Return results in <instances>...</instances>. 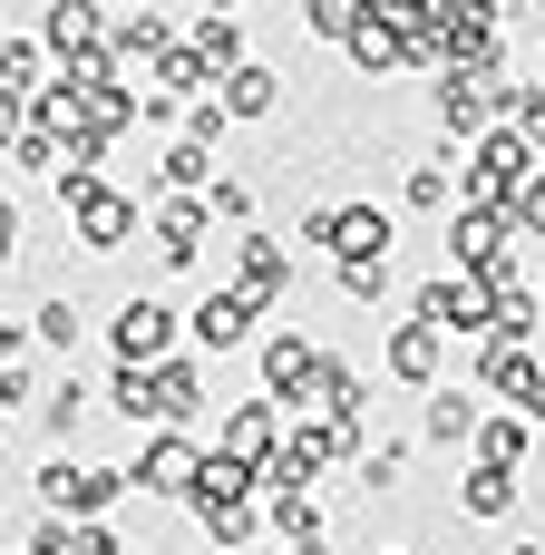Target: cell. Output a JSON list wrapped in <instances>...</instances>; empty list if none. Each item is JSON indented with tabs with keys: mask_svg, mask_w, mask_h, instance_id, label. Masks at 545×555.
<instances>
[{
	"mask_svg": "<svg viewBox=\"0 0 545 555\" xmlns=\"http://www.w3.org/2000/svg\"><path fill=\"white\" fill-rule=\"evenodd\" d=\"M410 322H429L439 341H488V283L478 273H429L410 293Z\"/></svg>",
	"mask_w": 545,
	"mask_h": 555,
	"instance_id": "obj_4",
	"label": "cell"
},
{
	"mask_svg": "<svg viewBox=\"0 0 545 555\" xmlns=\"http://www.w3.org/2000/svg\"><path fill=\"white\" fill-rule=\"evenodd\" d=\"M0 88H10V98L39 88V39H0Z\"/></svg>",
	"mask_w": 545,
	"mask_h": 555,
	"instance_id": "obj_40",
	"label": "cell"
},
{
	"mask_svg": "<svg viewBox=\"0 0 545 555\" xmlns=\"http://www.w3.org/2000/svg\"><path fill=\"white\" fill-rule=\"evenodd\" d=\"M254 361H263V400H273V410H302L312 380H322V341H312V332H263Z\"/></svg>",
	"mask_w": 545,
	"mask_h": 555,
	"instance_id": "obj_10",
	"label": "cell"
},
{
	"mask_svg": "<svg viewBox=\"0 0 545 555\" xmlns=\"http://www.w3.org/2000/svg\"><path fill=\"white\" fill-rule=\"evenodd\" d=\"M68 224H78V254H127L137 234H146V205L137 195H117V185H88V195H68Z\"/></svg>",
	"mask_w": 545,
	"mask_h": 555,
	"instance_id": "obj_7",
	"label": "cell"
},
{
	"mask_svg": "<svg viewBox=\"0 0 545 555\" xmlns=\"http://www.w3.org/2000/svg\"><path fill=\"white\" fill-rule=\"evenodd\" d=\"M439 361H449V341H439L429 322H400L390 351H380V371H390L400 390H439Z\"/></svg>",
	"mask_w": 545,
	"mask_h": 555,
	"instance_id": "obj_18",
	"label": "cell"
},
{
	"mask_svg": "<svg viewBox=\"0 0 545 555\" xmlns=\"http://www.w3.org/2000/svg\"><path fill=\"white\" fill-rule=\"evenodd\" d=\"M449 166H458V146H439L429 166H410V176H400V205H410V215H449V205H458V176H449Z\"/></svg>",
	"mask_w": 545,
	"mask_h": 555,
	"instance_id": "obj_24",
	"label": "cell"
},
{
	"mask_svg": "<svg viewBox=\"0 0 545 555\" xmlns=\"http://www.w3.org/2000/svg\"><path fill=\"white\" fill-rule=\"evenodd\" d=\"M10 263H20V205L0 195V273H10Z\"/></svg>",
	"mask_w": 545,
	"mask_h": 555,
	"instance_id": "obj_44",
	"label": "cell"
},
{
	"mask_svg": "<svg viewBox=\"0 0 545 555\" xmlns=\"http://www.w3.org/2000/svg\"><path fill=\"white\" fill-rule=\"evenodd\" d=\"M205 420V351L146 361V429H195Z\"/></svg>",
	"mask_w": 545,
	"mask_h": 555,
	"instance_id": "obj_8",
	"label": "cell"
},
{
	"mask_svg": "<svg viewBox=\"0 0 545 555\" xmlns=\"http://www.w3.org/2000/svg\"><path fill=\"white\" fill-rule=\"evenodd\" d=\"M185 332H195V351H244V341H263V302L234 293V283H215V293L185 312Z\"/></svg>",
	"mask_w": 545,
	"mask_h": 555,
	"instance_id": "obj_13",
	"label": "cell"
},
{
	"mask_svg": "<svg viewBox=\"0 0 545 555\" xmlns=\"http://www.w3.org/2000/svg\"><path fill=\"white\" fill-rule=\"evenodd\" d=\"M195 468H205V449H195V429H156L117 478H127V498H166V507H185V488H195Z\"/></svg>",
	"mask_w": 545,
	"mask_h": 555,
	"instance_id": "obj_5",
	"label": "cell"
},
{
	"mask_svg": "<svg viewBox=\"0 0 545 555\" xmlns=\"http://www.w3.org/2000/svg\"><path fill=\"white\" fill-rule=\"evenodd\" d=\"M273 449H283V410H273L263 390H254V400H234V410H224V449H215V459H234V468H254V478H263V468H273Z\"/></svg>",
	"mask_w": 545,
	"mask_h": 555,
	"instance_id": "obj_14",
	"label": "cell"
},
{
	"mask_svg": "<svg viewBox=\"0 0 545 555\" xmlns=\"http://www.w3.org/2000/svg\"><path fill=\"white\" fill-rule=\"evenodd\" d=\"M166 39H176L166 10H107V39H98V49H107V59H156Z\"/></svg>",
	"mask_w": 545,
	"mask_h": 555,
	"instance_id": "obj_23",
	"label": "cell"
},
{
	"mask_svg": "<svg viewBox=\"0 0 545 555\" xmlns=\"http://www.w3.org/2000/svg\"><path fill=\"white\" fill-rule=\"evenodd\" d=\"M215 107H224L234 127H263V117L283 107V78H273L263 59H244V68H224V78H215Z\"/></svg>",
	"mask_w": 545,
	"mask_h": 555,
	"instance_id": "obj_17",
	"label": "cell"
},
{
	"mask_svg": "<svg viewBox=\"0 0 545 555\" xmlns=\"http://www.w3.org/2000/svg\"><path fill=\"white\" fill-rule=\"evenodd\" d=\"M68 555H127V546H117L107 517H88V527H68Z\"/></svg>",
	"mask_w": 545,
	"mask_h": 555,
	"instance_id": "obj_42",
	"label": "cell"
},
{
	"mask_svg": "<svg viewBox=\"0 0 545 555\" xmlns=\"http://www.w3.org/2000/svg\"><path fill=\"white\" fill-rule=\"evenodd\" d=\"M20 555H68V517H39V527L20 537Z\"/></svg>",
	"mask_w": 545,
	"mask_h": 555,
	"instance_id": "obj_43",
	"label": "cell"
},
{
	"mask_svg": "<svg viewBox=\"0 0 545 555\" xmlns=\"http://www.w3.org/2000/svg\"><path fill=\"white\" fill-rule=\"evenodd\" d=\"M536 332H545L536 283H527V273H497V283H488V341H536Z\"/></svg>",
	"mask_w": 545,
	"mask_h": 555,
	"instance_id": "obj_19",
	"label": "cell"
},
{
	"mask_svg": "<svg viewBox=\"0 0 545 555\" xmlns=\"http://www.w3.org/2000/svg\"><path fill=\"white\" fill-rule=\"evenodd\" d=\"M156 185H166V195H205V185H215V156H205V146H185V137H176V146H166V156H156Z\"/></svg>",
	"mask_w": 545,
	"mask_h": 555,
	"instance_id": "obj_32",
	"label": "cell"
},
{
	"mask_svg": "<svg viewBox=\"0 0 545 555\" xmlns=\"http://www.w3.org/2000/svg\"><path fill=\"white\" fill-rule=\"evenodd\" d=\"M195 10H244V0H195Z\"/></svg>",
	"mask_w": 545,
	"mask_h": 555,
	"instance_id": "obj_46",
	"label": "cell"
},
{
	"mask_svg": "<svg viewBox=\"0 0 545 555\" xmlns=\"http://www.w3.org/2000/svg\"><path fill=\"white\" fill-rule=\"evenodd\" d=\"M39 166L59 176V137H39V127H20V137H10V176H39Z\"/></svg>",
	"mask_w": 545,
	"mask_h": 555,
	"instance_id": "obj_41",
	"label": "cell"
},
{
	"mask_svg": "<svg viewBox=\"0 0 545 555\" xmlns=\"http://www.w3.org/2000/svg\"><path fill=\"white\" fill-rule=\"evenodd\" d=\"M205 215L244 234V224H254V185H244V176H215V185H205Z\"/></svg>",
	"mask_w": 545,
	"mask_h": 555,
	"instance_id": "obj_38",
	"label": "cell"
},
{
	"mask_svg": "<svg viewBox=\"0 0 545 555\" xmlns=\"http://www.w3.org/2000/svg\"><path fill=\"white\" fill-rule=\"evenodd\" d=\"M205 234H215L205 195H156V215H146V244H156V263H166V273H195V263H205Z\"/></svg>",
	"mask_w": 545,
	"mask_h": 555,
	"instance_id": "obj_11",
	"label": "cell"
},
{
	"mask_svg": "<svg viewBox=\"0 0 545 555\" xmlns=\"http://www.w3.org/2000/svg\"><path fill=\"white\" fill-rule=\"evenodd\" d=\"M341 49H351V68H371V78H390V68H429V49H419V39H410L390 10H371V20H361Z\"/></svg>",
	"mask_w": 545,
	"mask_h": 555,
	"instance_id": "obj_15",
	"label": "cell"
},
{
	"mask_svg": "<svg viewBox=\"0 0 545 555\" xmlns=\"http://www.w3.org/2000/svg\"><path fill=\"white\" fill-rule=\"evenodd\" d=\"M88 410H98V400H88V380H78V371H59V380L39 390V429H49V439H68V449H78Z\"/></svg>",
	"mask_w": 545,
	"mask_h": 555,
	"instance_id": "obj_25",
	"label": "cell"
},
{
	"mask_svg": "<svg viewBox=\"0 0 545 555\" xmlns=\"http://www.w3.org/2000/svg\"><path fill=\"white\" fill-rule=\"evenodd\" d=\"M380 555H410V546H380Z\"/></svg>",
	"mask_w": 545,
	"mask_h": 555,
	"instance_id": "obj_51",
	"label": "cell"
},
{
	"mask_svg": "<svg viewBox=\"0 0 545 555\" xmlns=\"http://www.w3.org/2000/svg\"><path fill=\"white\" fill-rule=\"evenodd\" d=\"M185 49H195V68H205V78H224V68H244V59H254V49H244V20H234V10H195Z\"/></svg>",
	"mask_w": 545,
	"mask_h": 555,
	"instance_id": "obj_21",
	"label": "cell"
},
{
	"mask_svg": "<svg viewBox=\"0 0 545 555\" xmlns=\"http://www.w3.org/2000/svg\"><path fill=\"white\" fill-rule=\"evenodd\" d=\"M176 322H185L176 302H156V293H127V302H117V322H107V351L146 371V361H166V351H176Z\"/></svg>",
	"mask_w": 545,
	"mask_h": 555,
	"instance_id": "obj_12",
	"label": "cell"
},
{
	"mask_svg": "<svg viewBox=\"0 0 545 555\" xmlns=\"http://www.w3.org/2000/svg\"><path fill=\"white\" fill-rule=\"evenodd\" d=\"M39 498H49V517H68V527H88V517H107V507L127 498V478L68 449V459H49V468H39Z\"/></svg>",
	"mask_w": 545,
	"mask_h": 555,
	"instance_id": "obj_6",
	"label": "cell"
},
{
	"mask_svg": "<svg viewBox=\"0 0 545 555\" xmlns=\"http://www.w3.org/2000/svg\"><path fill=\"white\" fill-rule=\"evenodd\" d=\"M507 224H517V244H536V254H545V166L507 195Z\"/></svg>",
	"mask_w": 545,
	"mask_h": 555,
	"instance_id": "obj_36",
	"label": "cell"
},
{
	"mask_svg": "<svg viewBox=\"0 0 545 555\" xmlns=\"http://www.w3.org/2000/svg\"><path fill=\"white\" fill-rule=\"evenodd\" d=\"M156 88H166V98H176V107H185V98H205V88H215V78H205V68H195V49H185V39H166V49H156Z\"/></svg>",
	"mask_w": 545,
	"mask_h": 555,
	"instance_id": "obj_33",
	"label": "cell"
},
{
	"mask_svg": "<svg viewBox=\"0 0 545 555\" xmlns=\"http://www.w3.org/2000/svg\"><path fill=\"white\" fill-rule=\"evenodd\" d=\"M283 555H322V546H283Z\"/></svg>",
	"mask_w": 545,
	"mask_h": 555,
	"instance_id": "obj_50",
	"label": "cell"
},
{
	"mask_svg": "<svg viewBox=\"0 0 545 555\" xmlns=\"http://www.w3.org/2000/svg\"><path fill=\"white\" fill-rule=\"evenodd\" d=\"M351 478H361L371 498H390V488L410 478V439H361V459H351Z\"/></svg>",
	"mask_w": 545,
	"mask_h": 555,
	"instance_id": "obj_31",
	"label": "cell"
},
{
	"mask_svg": "<svg viewBox=\"0 0 545 555\" xmlns=\"http://www.w3.org/2000/svg\"><path fill=\"white\" fill-rule=\"evenodd\" d=\"M361 10H410V0H361Z\"/></svg>",
	"mask_w": 545,
	"mask_h": 555,
	"instance_id": "obj_48",
	"label": "cell"
},
{
	"mask_svg": "<svg viewBox=\"0 0 545 555\" xmlns=\"http://www.w3.org/2000/svg\"><path fill=\"white\" fill-rule=\"evenodd\" d=\"M497 117H507V137H527V156H545V88L507 78V88H497Z\"/></svg>",
	"mask_w": 545,
	"mask_h": 555,
	"instance_id": "obj_29",
	"label": "cell"
},
{
	"mask_svg": "<svg viewBox=\"0 0 545 555\" xmlns=\"http://www.w3.org/2000/svg\"><path fill=\"white\" fill-rule=\"evenodd\" d=\"M527 176H536L527 137H507V127H478V137H468V156H458V205H507Z\"/></svg>",
	"mask_w": 545,
	"mask_h": 555,
	"instance_id": "obj_2",
	"label": "cell"
},
{
	"mask_svg": "<svg viewBox=\"0 0 545 555\" xmlns=\"http://www.w3.org/2000/svg\"><path fill=\"white\" fill-rule=\"evenodd\" d=\"M517 498H527L517 468H468V478H458V517H507Z\"/></svg>",
	"mask_w": 545,
	"mask_h": 555,
	"instance_id": "obj_27",
	"label": "cell"
},
{
	"mask_svg": "<svg viewBox=\"0 0 545 555\" xmlns=\"http://www.w3.org/2000/svg\"><path fill=\"white\" fill-rule=\"evenodd\" d=\"M224 263H234V293H254V302L273 312V302L293 293V263H302V254H293L283 234H263V224H244V234L224 244Z\"/></svg>",
	"mask_w": 545,
	"mask_h": 555,
	"instance_id": "obj_9",
	"label": "cell"
},
{
	"mask_svg": "<svg viewBox=\"0 0 545 555\" xmlns=\"http://www.w3.org/2000/svg\"><path fill=\"white\" fill-rule=\"evenodd\" d=\"M0 185H10V137H0Z\"/></svg>",
	"mask_w": 545,
	"mask_h": 555,
	"instance_id": "obj_47",
	"label": "cell"
},
{
	"mask_svg": "<svg viewBox=\"0 0 545 555\" xmlns=\"http://www.w3.org/2000/svg\"><path fill=\"white\" fill-rule=\"evenodd\" d=\"M361 20H371L361 0H302V29H312V39H332V49H341V39L361 29Z\"/></svg>",
	"mask_w": 545,
	"mask_h": 555,
	"instance_id": "obj_35",
	"label": "cell"
},
{
	"mask_svg": "<svg viewBox=\"0 0 545 555\" xmlns=\"http://www.w3.org/2000/svg\"><path fill=\"white\" fill-rule=\"evenodd\" d=\"M449 273H478V283L527 273V244H517L507 205H449Z\"/></svg>",
	"mask_w": 545,
	"mask_h": 555,
	"instance_id": "obj_1",
	"label": "cell"
},
{
	"mask_svg": "<svg viewBox=\"0 0 545 555\" xmlns=\"http://www.w3.org/2000/svg\"><path fill=\"white\" fill-rule=\"evenodd\" d=\"M332 283L351 302H390V254H351V263H332Z\"/></svg>",
	"mask_w": 545,
	"mask_h": 555,
	"instance_id": "obj_34",
	"label": "cell"
},
{
	"mask_svg": "<svg viewBox=\"0 0 545 555\" xmlns=\"http://www.w3.org/2000/svg\"><path fill=\"white\" fill-rule=\"evenodd\" d=\"M107 410L146 429V371H137V361H117V371H107Z\"/></svg>",
	"mask_w": 545,
	"mask_h": 555,
	"instance_id": "obj_39",
	"label": "cell"
},
{
	"mask_svg": "<svg viewBox=\"0 0 545 555\" xmlns=\"http://www.w3.org/2000/svg\"><path fill=\"white\" fill-rule=\"evenodd\" d=\"M322 498L312 488H263V537H283V546H322Z\"/></svg>",
	"mask_w": 545,
	"mask_h": 555,
	"instance_id": "obj_22",
	"label": "cell"
},
{
	"mask_svg": "<svg viewBox=\"0 0 545 555\" xmlns=\"http://www.w3.org/2000/svg\"><path fill=\"white\" fill-rule=\"evenodd\" d=\"M98 39H107V0H49L39 10V49H59V59H78Z\"/></svg>",
	"mask_w": 545,
	"mask_h": 555,
	"instance_id": "obj_20",
	"label": "cell"
},
{
	"mask_svg": "<svg viewBox=\"0 0 545 555\" xmlns=\"http://www.w3.org/2000/svg\"><path fill=\"white\" fill-rule=\"evenodd\" d=\"M176 117H185V146H205V156H215V146H224V127H234V117L215 107V88H205V98H185Z\"/></svg>",
	"mask_w": 545,
	"mask_h": 555,
	"instance_id": "obj_37",
	"label": "cell"
},
{
	"mask_svg": "<svg viewBox=\"0 0 545 555\" xmlns=\"http://www.w3.org/2000/svg\"><path fill=\"white\" fill-rule=\"evenodd\" d=\"M429 449H468V429H478V390H429Z\"/></svg>",
	"mask_w": 545,
	"mask_h": 555,
	"instance_id": "obj_28",
	"label": "cell"
},
{
	"mask_svg": "<svg viewBox=\"0 0 545 555\" xmlns=\"http://www.w3.org/2000/svg\"><path fill=\"white\" fill-rule=\"evenodd\" d=\"M507 555H545V537H536V546H507Z\"/></svg>",
	"mask_w": 545,
	"mask_h": 555,
	"instance_id": "obj_49",
	"label": "cell"
},
{
	"mask_svg": "<svg viewBox=\"0 0 545 555\" xmlns=\"http://www.w3.org/2000/svg\"><path fill=\"white\" fill-rule=\"evenodd\" d=\"M429 117H439V137L458 146V137H478V127H497V88H478V78L439 68V88H429Z\"/></svg>",
	"mask_w": 545,
	"mask_h": 555,
	"instance_id": "obj_16",
	"label": "cell"
},
{
	"mask_svg": "<svg viewBox=\"0 0 545 555\" xmlns=\"http://www.w3.org/2000/svg\"><path fill=\"white\" fill-rule=\"evenodd\" d=\"M468 449H478V468H527V449H536V429L507 410V420H488L478 410V429H468Z\"/></svg>",
	"mask_w": 545,
	"mask_h": 555,
	"instance_id": "obj_26",
	"label": "cell"
},
{
	"mask_svg": "<svg viewBox=\"0 0 545 555\" xmlns=\"http://www.w3.org/2000/svg\"><path fill=\"white\" fill-rule=\"evenodd\" d=\"M20 351H29V332H20V322H0V361H20Z\"/></svg>",
	"mask_w": 545,
	"mask_h": 555,
	"instance_id": "obj_45",
	"label": "cell"
},
{
	"mask_svg": "<svg viewBox=\"0 0 545 555\" xmlns=\"http://www.w3.org/2000/svg\"><path fill=\"white\" fill-rule=\"evenodd\" d=\"M78 332H88V312H78V293H49V302L29 312V341H39V351H78Z\"/></svg>",
	"mask_w": 545,
	"mask_h": 555,
	"instance_id": "obj_30",
	"label": "cell"
},
{
	"mask_svg": "<svg viewBox=\"0 0 545 555\" xmlns=\"http://www.w3.org/2000/svg\"><path fill=\"white\" fill-rule=\"evenodd\" d=\"M302 254H332V263H351V254H390L400 244V224L380 215V205H302V234H293Z\"/></svg>",
	"mask_w": 545,
	"mask_h": 555,
	"instance_id": "obj_3",
	"label": "cell"
}]
</instances>
